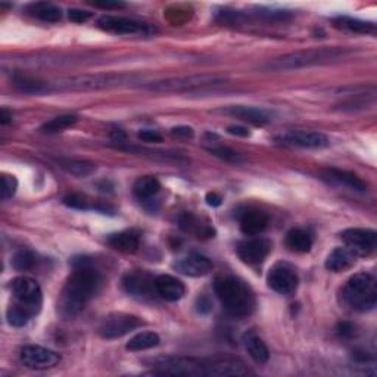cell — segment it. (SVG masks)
I'll use <instances>...</instances> for the list:
<instances>
[{
	"mask_svg": "<svg viewBox=\"0 0 377 377\" xmlns=\"http://www.w3.org/2000/svg\"><path fill=\"white\" fill-rule=\"evenodd\" d=\"M72 273L62 289L58 311L64 319H74L86 308L90 299L96 295L102 277L89 258H76L72 261Z\"/></svg>",
	"mask_w": 377,
	"mask_h": 377,
	"instance_id": "1",
	"label": "cell"
},
{
	"mask_svg": "<svg viewBox=\"0 0 377 377\" xmlns=\"http://www.w3.org/2000/svg\"><path fill=\"white\" fill-rule=\"evenodd\" d=\"M348 54L349 50L345 47H319L299 50L279 56L276 59L267 61L266 64L261 65V68L264 71H293L314 65L329 64V62H334L345 58Z\"/></svg>",
	"mask_w": 377,
	"mask_h": 377,
	"instance_id": "2",
	"label": "cell"
},
{
	"mask_svg": "<svg viewBox=\"0 0 377 377\" xmlns=\"http://www.w3.org/2000/svg\"><path fill=\"white\" fill-rule=\"evenodd\" d=\"M215 295L223 308L236 319H244L252 314L255 308L254 293L242 280L232 276H223L215 280Z\"/></svg>",
	"mask_w": 377,
	"mask_h": 377,
	"instance_id": "3",
	"label": "cell"
},
{
	"mask_svg": "<svg viewBox=\"0 0 377 377\" xmlns=\"http://www.w3.org/2000/svg\"><path fill=\"white\" fill-rule=\"evenodd\" d=\"M345 303L354 311L365 312L376 307L377 286L373 276L367 273H358L352 276L342 290Z\"/></svg>",
	"mask_w": 377,
	"mask_h": 377,
	"instance_id": "4",
	"label": "cell"
},
{
	"mask_svg": "<svg viewBox=\"0 0 377 377\" xmlns=\"http://www.w3.org/2000/svg\"><path fill=\"white\" fill-rule=\"evenodd\" d=\"M133 81V76L127 74H85L59 80L54 85V90H102L127 85Z\"/></svg>",
	"mask_w": 377,
	"mask_h": 377,
	"instance_id": "5",
	"label": "cell"
},
{
	"mask_svg": "<svg viewBox=\"0 0 377 377\" xmlns=\"http://www.w3.org/2000/svg\"><path fill=\"white\" fill-rule=\"evenodd\" d=\"M226 83V77L219 76H209V74H199V76H186V77H175L166 78L155 83H148L143 89L155 91V93H184L193 91L199 89L215 87Z\"/></svg>",
	"mask_w": 377,
	"mask_h": 377,
	"instance_id": "6",
	"label": "cell"
},
{
	"mask_svg": "<svg viewBox=\"0 0 377 377\" xmlns=\"http://www.w3.org/2000/svg\"><path fill=\"white\" fill-rule=\"evenodd\" d=\"M12 293L15 302L14 305L25 310L31 317L37 316L41 310V303H43V293L39 283L31 277H17L12 280Z\"/></svg>",
	"mask_w": 377,
	"mask_h": 377,
	"instance_id": "7",
	"label": "cell"
},
{
	"mask_svg": "<svg viewBox=\"0 0 377 377\" xmlns=\"http://www.w3.org/2000/svg\"><path fill=\"white\" fill-rule=\"evenodd\" d=\"M160 374L171 376H206V364L195 358L184 357H160L152 361Z\"/></svg>",
	"mask_w": 377,
	"mask_h": 377,
	"instance_id": "8",
	"label": "cell"
},
{
	"mask_svg": "<svg viewBox=\"0 0 377 377\" xmlns=\"http://www.w3.org/2000/svg\"><path fill=\"white\" fill-rule=\"evenodd\" d=\"M142 324L140 319L125 312H114L111 316L105 317L99 327V334L103 339H120L129 334Z\"/></svg>",
	"mask_w": 377,
	"mask_h": 377,
	"instance_id": "9",
	"label": "cell"
},
{
	"mask_svg": "<svg viewBox=\"0 0 377 377\" xmlns=\"http://www.w3.org/2000/svg\"><path fill=\"white\" fill-rule=\"evenodd\" d=\"M98 25L112 34H121V36H133V34H148L152 31V28L136 21L131 18L125 17H115V15H105L98 21Z\"/></svg>",
	"mask_w": 377,
	"mask_h": 377,
	"instance_id": "10",
	"label": "cell"
},
{
	"mask_svg": "<svg viewBox=\"0 0 377 377\" xmlns=\"http://www.w3.org/2000/svg\"><path fill=\"white\" fill-rule=\"evenodd\" d=\"M342 240L357 257H367L376 249L377 233L370 228H348L342 232Z\"/></svg>",
	"mask_w": 377,
	"mask_h": 377,
	"instance_id": "11",
	"label": "cell"
},
{
	"mask_svg": "<svg viewBox=\"0 0 377 377\" xmlns=\"http://www.w3.org/2000/svg\"><path fill=\"white\" fill-rule=\"evenodd\" d=\"M267 283L274 292L280 293V295L289 297L292 295V293H295V290L298 289L299 279H298L297 271L293 270L289 264L279 263L270 270Z\"/></svg>",
	"mask_w": 377,
	"mask_h": 377,
	"instance_id": "12",
	"label": "cell"
},
{
	"mask_svg": "<svg viewBox=\"0 0 377 377\" xmlns=\"http://www.w3.org/2000/svg\"><path fill=\"white\" fill-rule=\"evenodd\" d=\"M21 361L31 370H47L55 367L61 361V357L52 349L37 347V345H28L21 351Z\"/></svg>",
	"mask_w": 377,
	"mask_h": 377,
	"instance_id": "13",
	"label": "cell"
},
{
	"mask_svg": "<svg viewBox=\"0 0 377 377\" xmlns=\"http://www.w3.org/2000/svg\"><path fill=\"white\" fill-rule=\"evenodd\" d=\"M271 250V242L264 237H254L240 242L237 246V255L245 264L257 266L268 257Z\"/></svg>",
	"mask_w": 377,
	"mask_h": 377,
	"instance_id": "14",
	"label": "cell"
},
{
	"mask_svg": "<svg viewBox=\"0 0 377 377\" xmlns=\"http://www.w3.org/2000/svg\"><path fill=\"white\" fill-rule=\"evenodd\" d=\"M280 142L297 146V148H305V149H321L326 148L329 144V139L326 134L319 131H307V130H292L285 133L280 138Z\"/></svg>",
	"mask_w": 377,
	"mask_h": 377,
	"instance_id": "15",
	"label": "cell"
},
{
	"mask_svg": "<svg viewBox=\"0 0 377 377\" xmlns=\"http://www.w3.org/2000/svg\"><path fill=\"white\" fill-rule=\"evenodd\" d=\"M179 273L191 277H201L211 273L213 263L206 257L201 254H188L184 258H180L173 266Z\"/></svg>",
	"mask_w": 377,
	"mask_h": 377,
	"instance_id": "16",
	"label": "cell"
},
{
	"mask_svg": "<svg viewBox=\"0 0 377 377\" xmlns=\"http://www.w3.org/2000/svg\"><path fill=\"white\" fill-rule=\"evenodd\" d=\"M122 286L125 292L138 298H149L155 290V280L146 273L134 271L125 274L122 279ZM156 292V290H155Z\"/></svg>",
	"mask_w": 377,
	"mask_h": 377,
	"instance_id": "17",
	"label": "cell"
},
{
	"mask_svg": "<svg viewBox=\"0 0 377 377\" xmlns=\"http://www.w3.org/2000/svg\"><path fill=\"white\" fill-rule=\"evenodd\" d=\"M223 114L232 115L235 118H239L242 121L255 124V125H264L271 121V115L266 109L255 108V107H244V105H235V107H228L226 109H222Z\"/></svg>",
	"mask_w": 377,
	"mask_h": 377,
	"instance_id": "18",
	"label": "cell"
},
{
	"mask_svg": "<svg viewBox=\"0 0 377 377\" xmlns=\"http://www.w3.org/2000/svg\"><path fill=\"white\" fill-rule=\"evenodd\" d=\"M155 290L162 299L169 302L180 301L186 292L183 283L179 279L169 274H164L155 279Z\"/></svg>",
	"mask_w": 377,
	"mask_h": 377,
	"instance_id": "19",
	"label": "cell"
},
{
	"mask_svg": "<svg viewBox=\"0 0 377 377\" xmlns=\"http://www.w3.org/2000/svg\"><path fill=\"white\" fill-rule=\"evenodd\" d=\"M268 226V215L259 209H246L240 217V230L246 236H258Z\"/></svg>",
	"mask_w": 377,
	"mask_h": 377,
	"instance_id": "20",
	"label": "cell"
},
{
	"mask_svg": "<svg viewBox=\"0 0 377 377\" xmlns=\"http://www.w3.org/2000/svg\"><path fill=\"white\" fill-rule=\"evenodd\" d=\"M323 179H326L327 182L348 187L351 191L355 192H365L367 191V184L363 182L357 174L349 173V171H343V170H336V169H330L323 173Z\"/></svg>",
	"mask_w": 377,
	"mask_h": 377,
	"instance_id": "21",
	"label": "cell"
},
{
	"mask_svg": "<svg viewBox=\"0 0 377 377\" xmlns=\"http://www.w3.org/2000/svg\"><path fill=\"white\" fill-rule=\"evenodd\" d=\"M180 227L184 230L186 233H191L199 239H205V237H214L215 232L213 226L204 222L202 218H199L197 215L192 213H184L180 217Z\"/></svg>",
	"mask_w": 377,
	"mask_h": 377,
	"instance_id": "22",
	"label": "cell"
},
{
	"mask_svg": "<svg viewBox=\"0 0 377 377\" xmlns=\"http://www.w3.org/2000/svg\"><path fill=\"white\" fill-rule=\"evenodd\" d=\"M249 371L237 360H218L206 364V376L227 377V376H246Z\"/></svg>",
	"mask_w": 377,
	"mask_h": 377,
	"instance_id": "23",
	"label": "cell"
},
{
	"mask_svg": "<svg viewBox=\"0 0 377 377\" xmlns=\"http://www.w3.org/2000/svg\"><path fill=\"white\" fill-rule=\"evenodd\" d=\"M357 258L358 257L349 248H336L329 254L324 266L329 271H333V273H341V271L351 268Z\"/></svg>",
	"mask_w": 377,
	"mask_h": 377,
	"instance_id": "24",
	"label": "cell"
},
{
	"mask_svg": "<svg viewBox=\"0 0 377 377\" xmlns=\"http://www.w3.org/2000/svg\"><path fill=\"white\" fill-rule=\"evenodd\" d=\"M244 345L248 354L257 364H266L270 360V351L266 342L261 339L257 333L246 332L244 334Z\"/></svg>",
	"mask_w": 377,
	"mask_h": 377,
	"instance_id": "25",
	"label": "cell"
},
{
	"mask_svg": "<svg viewBox=\"0 0 377 377\" xmlns=\"http://www.w3.org/2000/svg\"><path fill=\"white\" fill-rule=\"evenodd\" d=\"M108 244L111 248H114L118 252L124 254H134L136 250L139 249L140 240L139 235L136 232H131V230H125V232L120 233H114L108 237Z\"/></svg>",
	"mask_w": 377,
	"mask_h": 377,
	"instance_id": "26",
	"label": "cell"
},
{
	"mask_svg": "<svg viewBox=\"0 0 377 377\" xmlns=\"http://www.w3.org/2000/svg\"><path fill=\"white\" fill-rule=\"evenodd\" d=\"M314 244L312 235L305 228H292L286 235V246L293 252H310Z\"/></svg>",
	"mask_w": 377,
	"mask_h": 377,
	"instance_id": "27",
	"label": "cell"
},
{
	"mask_svg": "<svg viewBox=\"0 0 377 377\" xmlns=\"http://www.w3.org/2000/svg\"><path fill=\"white\" fill-rule=\"evenodd\" d=\"M14 86L19 91L27 93V94H46V93L54 91V85H52V83L41 81L31 77H15Z\"/></svg>",
	"mask_w": 377,
	"mask_h": 377,
	"instance_id": "28",
	"label": "cell"
},
{
	"mask_svg": "<svg viewBox=\"0 0 377 377\" xmlns=\"http://www.w3.org/2000/svg\"><path fill=\"white\" fill-rule=\"evenodd\" d=\"M28 12L34 18H37L40 21H45V23H58V21L62 18L61 8H58L54 3H49V2L31 3L28 6Z\"/></svg>",
	"mask_w": 377,
	"mask_h": 377,
	"instance_id": "29",
	"label": "cell"
},
{
	"mask_svg": "<svg viewBox=\"0 0 377 377\" xmlns=\"http://www.w3.org/2000/svg\"><path fill=\"white\" fill-rule=\"evenodd\" d=\"M161 191V183L158 179H155L152 175H144L140 179L136 180L133 186V192L136 197L140 199V201H148V199L158 195Z\"/></svg>",
	"mask_w": 377,
	"mask_h": 377,
	"instance_id": "30",
	"label": "cell"
},
{
	"mask_svg": "<svg viewBox=\"0 0 377 377\" xmlns=\"http://www.w3.org/2000/svg\"><path fill=\"white\" fill-rule=\"evenodd\" d=\"M160 345V336L153 332H142V333H138L136 336H133L129 343H127V348L129 351L131 352H139V351H146V349H151V348H155Z\"/></svg>",
	"mask_w": 377,
	"mask_h": 377,
	"instance_id": "31",
	"label": "cell"
},
{
	"mask_svg": "<svg viewBox=\"0 0 377 377\" xmlns=\"http://www.w3.org/2000/svg\"><path fill=\"white\" fill-rule=\"evenodd\" d=\"M334 25L342 30H348L352 31V33H363V34H369L374 33L376 27L371 23H367V21H361L357 18H349V17H339L334 19Z\"/></svg>",
	"mask_w": 377,
	"mask_h": 377,
	"instance_id": "32",
	"label": "cell"
},
{
	"mask_svg": "<svg viewBox=\"0 0 377 377\" xmlns=\"http://www.w3.org/2000/svg\"><path fill=\"white\" fill-rule=\"evenodd\" d=\"M77 121H78L77 115H71V114L59 115V117H55L50 121L45 122L43 125H41L40 130L43 133H47V134H54V133L64 131V130L72 127V125H74Z\"/></svg>",
	"mask_w": 377,
	"mask_h": 377,
	"instance_id": "33",
	"label": "cell"
},
{
	"mask_svg": "<svg viewBox=\"0 0 377 377\" xmlns=\"http://www.w3.org/2000/svg\"><path fill=\"white\" fill-rule=\"evenodd\" d=\"M12 266L18 271H30L37 266V257L28 249H21L14 255Z\"/></svg>",
	"mask_w": 377,
	"mask_h": 377,
	"instance_id": "34",
	"label": "cell"
},
{
	"mask_svg": "<svg viewBox=\"0 0 377 377\" xmlns=\"http://www.w3.org/2000/svg\"><path fill=\"white\" fill-rule=\"evenodd\" d=\"M208 151L211 152L214 156H218L219 160H223L230 164H242L245 162V158L239 152L235 149L228 148V146H222V144H213L211 148H208Z\"/></svg>",
	"mask_w": 377,
	"mask_h": 377,
	"instance_id": "35",
	"label": "cell"
},
{
	"mask_svg": "<svg viewBox=\"0 0 377 377\" xmlns=\"http://www.w3.org/2000/svg\"><path fill=\"white\" fill-rule=\"evenodd\" d=\"M62 166L76 177H87L96 171V165L89 161H65Z\"/></svg>",
	"mask_w": 377,
	"mask_h": 377,
	"instance_id": "36",
	"label": "cell"
},
{
	"mask_svg": "<svg viewBox=\"0 0 377 377\" xmlns=\"http://www.w3.org/2000/svg\"><path fill=\"white\" fill-rule=\"evenodd\" d=\"M6 319H8V323L10 324V326L24 327V326H27V323L31 320V316L25 310L14 305V303H10L8 311H6Z\"/></svg>",
	"mask_w": 377,
	"mask_h": 377,
	"instance_id": "37",
	"label": "cell"
},
{
	"mask_svg": "<svg viewBox=\"0 0 377 377\" xmlns=\"http://www.w3.org/2000/svg\"><path fill=\"white\" fill-rule=\"evenodd\" d=\"M18 188V180L14 175L3 174L2 175V187H0V197L3 201H8L9 197H12Z\"/></svg>",
	"mask_w": 377,
	"mask_h": 377,
	"instance_id": "38",
	"label": "cell"
},
{
	"mask_svg": "<svg viewBox=\"0 0 377 377\" xmlns=\"http://www.w3.org/2000/svg\"><path fill=\"white\" fill-rule=\"evenodd\" d=\"M64 204L68 206V208H72V209H91L94 208L89 199L86 196H83V195H68L67 197H64Z\"/></svg>",
	"mask_w": 377,
	"mask_h": 377,
	"instance_id": "39",
	"label": "cell"
},
{
	"mask_svg": "<svg viewBox=\"0 0 377 377\" xmlns=\"http://www.w3.org/2000/svg\"><path fill=\"white\" fill-rule=\"evenodd\" d=\"M68 18L72 21V23L85 24L86 21H89L91 18V12H89V10H83V9H69Z\"/></svg>",
	"mask_w": 377,
	"mask_h": 377,
	"instance_id": "40",
	"label": "cell"
},
{
	"mask_svg": "<svg viewBox=\"0 0 377 377\" xmlns=\"http://www.w3.org/2000/svg\"><path fill=\"white\" fill-rule=\"evenodd\" d=\"M171 134L177 139H192L195 136V131L192 127H187V125H180V127H174L171 130Z\"/></svg>",
	"mask_w": 377,
	"mask_h": 377,
	"instance_id": "41",
	"label": "cell"
},
{
	"mask_svg": "<svg viewBox=\"0 0 377 377\" xmlns=\"http://www.w3.org/2000/svg\"><path fill=\"white\" fill-rule=\"evenodd\" d=\"M139 139L143 142H149V143H160V142H162V136L155 130H142L139 133Z\"/></svg>",
	"mask_w": 377,
	"mask_h": 377,
	"instance_id": "42",
	"label": "cell"
},
{
	"mask_svg": "<svg viewBox=\"0 0 377 377\" xmlns=\"http://www.w3.org/2000/svg\"><path fill=\"white\" fill-rule=\"evenodd\" d=\"M338 333L341 334L342 338H351V336H354V333H355V327L352 326L351 323L343 321V323H341L339 326H338Z\"/></svg>",
	"mask_w": 377,
	"mask_h": 377,
	"instance_id": "43",
	"label": "cell"
},
{
	"mask_svg": "<svg viewBox=\"0 0 377 377\" xmlns=\"http://www.w3.org/2000/svg\"><path fill=\"white\" fill-rule=\"evenodd\" d=\"M205 201H206V204H208L209 206L217 208V206H219V205L223 204V197L219 196L218 193H215V192H209V193H206V196H205Z\"/></svg>",
	"mask_w": 377,
	"mask_h": 377,
	"instance_id": "44",
	"label": "cell"
},
{
	"mask_svg": "<svg viewBox=\"0 0 377 377\" xmlns=\"http://www.w3.org/2000/svg\"><path fill=\"white\" fill-rule=\"evenodd\" d=\"M227 131L233 136H240V138H248L250 131L246 127H242V125H230Z\"/></svg>",
	"mask_w": 377,
	"mask_h": 377,
	"instance_id": "45",
	"label": "cell"
},
{
	"mask_svg": "<svg viewBox=\"0 0 377 377\" xmlns=\"http://www.w3.org/2000/svg\"><path fill=\"white\" fill-rule=\"evenodd\" d=\"M93 5L103 9H120L125 6L122 2H93Z\"/></svg>",
	"mask_w": 377,
	"mask_h": 377,
	"instance_id": "46",
	"label": "cell"
},
{
	"mask_svg": "<svg viewBox=\"0 0 377 377\" xmlns=\"http://www.w3.org/2000/svg\"><path fill=\"white\" fill-rule=\"evenodd\" d=\"M0 122H2L3 125L12 122V114H10L8 109L2 108L0 109Z\"/></svg>",
	"mask_w": 377,
	"mask_h": 377,
	"instance_id": "47",
	"label": "cell"
}]
</instances>
